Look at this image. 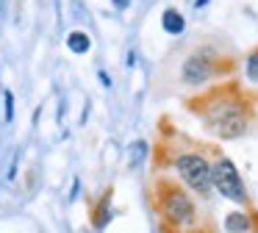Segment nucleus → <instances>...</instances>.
<instances>
[{
  "label": "nucleus",
  "instance_id": "nucleus-2",
  "mask_svg": "<svg viewBox=\"0 0 258 233\" xmlns=\"http://www.w3.org/2000/svg\"><path fill=\"white\" fill-rule=\"evenodd\" d=\"M178 172L183 175L186 186H191L197 194H203L206 197L208 192H211V166H208V161L203 158V155H180L178 158Z\"/></svg>",
  "mask_w": 258,
  "mask_h": 233
},
{
  "label": "nucleus",
  "instance_id": "nucleus-3",
  "mask_svg": "<svg viewBox=\"0 0 258 233\" xmlns=\"http://www.w3.org/2000/svg\"><path fill=\"white\" fill-rule=\"evenodd\" d=\"M208 125L217 136H225V139H233V136H241L247 128V120H244V111L236 108V105H222L217 108L214 114H208Z\"/></svg>",
  "mask_w": 258,
  "mask_h": 233
},
{
  "label": "nucleus",
  "instance_id": "nucleus-6",
  "mask_svg": "<svg viewBox=\"0 0 258 233\" xmlns=\"http://www.w3.org/2000/svg\"><path fill=\"white\" fill-rule=\"evenodd\" d=\"M161 22H164V31H167V33H180V31H183V17H180L175 9L164 11Z\"/></svg>",
  "mask_w": 258,
  "mask_h": 233
},
{
  "label": "nucleus",
  "instance_id": "nucleus-8",
  "mask_svg": "<svg viewBox=\"0 0 258 233\" xmlns=\"http://www.w3.org/2000/svg\"><path fill=\"white\" fill-rule=\"evenodd\" d=\"M247 227H250V219H247L244 214H230L228 216V230L230 233H244Z\"/></svg>",
  "mask_w": 258,
  "mask_h": 233
},
{
  "label": "nucleus",
  "instance_id": "nucleus-7",
  "mask_svg": "<svg viewBox=\"0 0 258 233\" xmlns=\"http://www.w3.org/2000/svg\"><path fill=\"white\" fill-rule=\"evenodd\" d=\"M67 44H70V50H73V53H86V50L92 47V39L86 36V33L75 31V33H70V36H67Z\"/></svg>",
  "mask_w": 258,
  "mask_h": 233
},
{
  "label": "nucleus",
  "instance_id": "nucleus-9",
  "mask_svg": "<svg viewBox=\"0 0 258 233\" xmlns=\"http://www.w3.org/2000/svg\"><path fill=\"white\" fill-rule=\"evenodd\" d=\"M247 78H250V81L255 83V53L247 55Z\"/></svg>",
  "mask_w": 258,
  "mask_h": 233
},
{
  "label": "nucleus",
  "instance_id": "nucleus-4",
  "mask_svg": "<svg viewBox=\"0 0 258 233\" xmlns=\"http://www.w3.org/2000/svg\"><path fill=\"white\" fill-rule=\"evenodd\" d=\"M164 214L169 216V222H175V225H191L195 222V205H191V200L186 197L183 192H167V197H164Z\"/></svg>",
  "mask_w": 258,
  "mask_h": 233
},
{
  "label": "nucleus",
  "instance_id": "nucleus-5",
  "mask_svg": "<svg viewBox=\"0 0 258 233\" xmlns=\"http://www.w3.org/2000/svg\"><path fill=\"white\" fill-rule=\"evenodd\" d=\"M208 75H211V67H208V61L203 59V55H195V59L186 61V67H183V81H189V83H203Z\"/></svg>",
  "mask_w": 258,
  "mask_h": 233
},
{
  "label": "nucleus",
  "instance_id": "nucleus-10",
  "mask_svg": "<svg viewBox=\"0 0 258 233\" xmlns=\"http://www.w3.org/2000/svg\"><path fill=\"white\" fill-rule=\"evenodd\" d=\"M3 97H6V120H12L14 116V97H12V92H6Z\"/></svg>",
  "mask_w": 258,
  "mask_h": 233
},
{
  "label": "nucleus",
  "instance_id": "nucleus-1",
  "mask_svg": "<svg viewBox=\"0 0 258 233\" xmlns=\"http://www.w3.org/2000/svg\"><path fill=\"white\" fill-rule=\"evenodd\" d=\"M211 186L217 189L222 197L233 200V203H247V189L239 178V169L230 164L228 158H219L214 161L211 166Z\"/></svg>",
  "mask_w": 258,
  "mask_h": 233
},
{
  "label": "nucleus",
  "instance_id": "nucleus-12",
  "mask_svg": "<svg viewBox=\"0 0 258 233\" xmlns=\"http://www.w3.org/2000/svg\"><path fill=\"white\" fill-rule=\"evenodd\" d=\"M114 3H117L119 9H122V6H128V0H114Z\"/></svg>",
  "mask_w": 258,
  "mask_h": 233
},
{
  "label": "nucleus",
  "instance_id": "nucleus-11",
  "mask_svg": "<svg viewBox=\"0 0 258 233\" xmlns=\"http://www.w3.org/2000/svg\"><path fill=\"white\" fill-rule=\"evenodd\" d=\"M145 142H136V147H131V153H136L134 155V161H142V158H145V155H142V153H145Z\"/></svg>",
  "mask_w": 258,
  "mask_h": 233
}]
</instances>
